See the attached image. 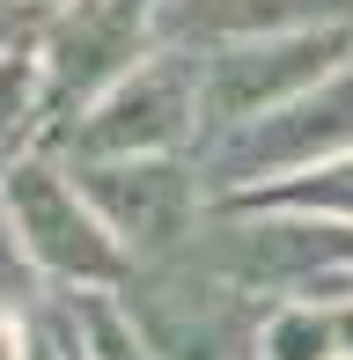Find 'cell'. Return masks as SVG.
Here are the masks:
<instances>
[{
	"label": "cell",
	"mask_w": 353,
	"mask_h": 360,
	"mask_svg": "<svg viewBox=\"0 0 353 360\" xmlns=\"http://www.w3.org/2000/svg\"><path fill=\"white\" fill-rule=\"evenodd\" d=\"M191 250L250 302H353V228L265 199H214Z\"/></svg>",
	"instance_id": "obj_1"
},
{
	"label": "cell",
	"mask_w": 353,
	"mask_h": 360,
	"mask_svg": "<svg viewBox=\"0 0 353 360\" xmlns=\"http://www.w3.org/2000/svg\"><path fill=\"white\" fill-rule=\"evenodd\" d=\"M118 302L133 309L140 338L155 360H258V316L265 302H250L229 272H214L199 250H169L125 272Z\"/></svg>",
	"instance_id": "obj_2"
},
{
	"label": "cell",
	"mask_w": 353,
	"mask_h": 360,
	"mask_svg": "<svg viewBox=\"0 0 353 360\" xmlns=\"http://www.w3.org/2000/svg\"><path fill=\"white\" fill-rule=\"evenodd\" d=\"M59 155H199L206 147V74L191 44L148 52L118 89L52 133Z\"/></svg>",
	"instance_id": "obj_3"
},
{
	"label": "cell",
	"mask_w": 353,
	"mask_h": 360,
	"mask_svg": "<svg viewBox=\"0 0 353 360\" xmlns=\"http://www.w3.org/2000/svg\"><path fill=\"white\" fill-rule=\"evenodd\" d=\"M0 191H8V214H15V228H23V243H30V257H37V272L52 280V294L125 287L133 257H125V243L110 236V221L96 214L89 184L74 176V162L59 155V147L23 155L8 176H0Z\"/></svg>",
	"instance_id": "obj_4"
},
{
	"label": "cell",
	"mask_w": 353,
	"mask_h": 360,
	"mask_svg": "<svg viewBox=\"0 0 353 360\" xmlns=\"http://www.w3.org/2000/svg\"><path fill=\"white\" fill-rule=\"evenodd\" d=\"M346 147H353V59L331 67L316 89H302L295 103H280L265 118L236 125V133L206 140L199 169H206V184L221 199V191H250V184H272V176L316 169V162L346 155Z\"/></svg>",
	"instance_id": "obj_5"
},
{
	"label": "cell",
	"mask_w": 353,
	"mask_h": 360,
	"mask_svg": "<svg viewBox=\"0 0 353 360\" xmlns=\"http://www.w3.org/2000/svg\"><path fill=\"white\" fill-rule=\"evenodd\" d=\"M74 176L89 184L96 214L110 221V236L125 243L133 265L184 250L199 236L206 206H214V184H206L199 155H82Z\"/></svg>",
	"instance_id": "obj_6"
},
{
	"label": "cell",
	"mask_w": 353,
	"mask_h": 360,
	"mask_svg": "<svg viewBox=\"0 0 353 360\" xmlns=\"http://www.w3.org/2000/svg\"><path fill=\"white\" fill-rule=\"evenodd\" d=\"M162 15L155 0H52L44 15V89H52V133L82 118L103 89H118L148 52H162Z\"/></svg>",
	"instance_id": "obj_7"
},
{
	"label": "cell",
	"mask_w": 353,
	"mask_h": 360,
	"mask_svg": "<svg viewBox=\"0 0 353 360\" xmlns=\"http://www.w3.org/2000/svg\"><path fill=\"white\" fill-rule=\"evenodd\" d=\"M353 59V22H309V30H280V37H250V44H214L199 52L206 74V140L236 133V125L265 118V110L295 103L302 89H316L331 67Z\"/></svg>",
	"instance_id": "obj_8"
},
{
	"label": "cell",
	"mask_w": 353,
	"mask_h": 360,
	"mask_svg": "<svg viewBox=\"0 0 353 360\" xmlns=\"http://www.w3.org/2000/svg\"><path fill=\"white\" fill-rule=\"evenodd\" d=\"M155 15L169 44L214 52V44H250L309 22H353V0H155Z\"/></svg>",
	"instance_id": "obj_9"
},
{
	"label": "cell",
	"mask_w": 353,
	"mask_h": 360,
	"mask_svg": "<svg viewBox=\"0 0 353 360\" xmlns=\"http://www.w3.org/2000/svg\"><path fill=\"white\" fill-rule=\"evenodd\" d=\"M37 147H52V89H44L37 44H23L0 59V176Z\"/></svg>",
	"instance_id": "obj_10"
},
{
	"label": "cell",
	"mask_w": 353,
	"mask_h": 360,
	"mask_svg": "<svg viewBox=\"0 0 353 360\" xmlns=\"http://www.w3.org/2000/svg\"><path fill=\"white\" fill-rule=\"evenodd\" d=\"M258 360H346V302H265Z\"/></svg>",
	"instance_id": "obj_11"
},
{
	"label": "cell",
	"mask_w": 353,
	"mask_h": 360,
	"mask_svg": "<svg viewBox=\"0 0 353 360\" xmlns=\"http://www.w3.org/2000/svg\"><path fill=\"white\" fill-rule=\"evenodd\" d=\"M221 199H265V206H302V214H324V221H346L353 228V147L316 169H295V176H272V184H250V191H221Z\"/></svg>",
	"instance_id": "obj_12"
},
{
	"label": "cell",
	"mask_w": 353,
	"mask_h": 360,
	"mask_svg": "<svg viewBox=\"0 0 353 360\" xmlns=\"http://www.w3.org/2000/svg\"><path fill=\"white\" fill-rule=\"evenodd\" d=\"M67 302H74V316H82V338H89L96 360H155V346L133 323V309L118 302V287H82V294H67Z\"/></svg>",
	"instance_id": "obj_13"
},
{
	"label": "cell",
	"mask_w": 353,
	"mask_h": 360,
	"mask_svg": "<svg viewBox=\"0 0 353 360\" xmlns=\"http://www.w3.org/2000/svg\"><path fill=\"white\" fill-rule=\"evenodd\" d=\"M0 302L23 309V316H37V309L52 302V280L37 272V257H30L23 228H15V214H8V191H0Z\"/></svg>",
	"instance_id": "obj_14"
},
{
	"label": "cell",
	"mask_w": 353,
	"mask_h": 360,
	"mask_svg": "<svg viewBox=\"0 0 353 360\" xmlns=\"http://www.w3.org/2000/svg\"><path fill=\"white\" fill-rule=\"evenodd\" d=\"M44 0H0V59L8 52H23V44H37L44 37Z\"/></svg>",
	"instance_id": "obj_15"
},
{
	"label": "cell",
	"mask_w": 353,
	"mask_h": 360,
	"mask_svg": "<svg viewBox=\"0 0 353 360\" xmlns=\"http://www.w3.org/2000/svg\"><path fill=\"white\" fill-rule=\"evenodd\" d=\"M0 360H30V316L0 302Z\"/></svg>",
	"instance_id": "obj_16"
},
{
	"label": "cell",
	"mask_w": 353,
	"mask_h": 360,
	"mask_svg": "<svg viewBox=\"0 0 353 360\" xmlns=\"http://www.w3.org/2000/svg\"><path fill=\"white\" fill-rule=\"evenodd\" d=\"M346 360H353V302H346Z\"/></svg>",
	"instance_id": "obj_17"
},
{
	"label": "cell",
	"mask_w": 353,
	"mask_h": 360,
	"mask_svg": "<svg viewBox=\"0 0 353 360\" xmlns=\"http://www.w3.org/2000/svg\"><path fill=\"white\" fill-rule=\"evenodd\" d=\"M44 8H52V0H44Z\"/></svg>",
	"instance_id": "obj_18"
}]
</instances>
